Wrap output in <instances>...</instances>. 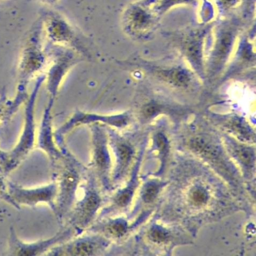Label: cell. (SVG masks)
<instances>
[{
	"instance_id": "6",
	"label": "cell",
	"mask_w": 256,
	"mask_h": 256,
	"mask_svg": "<svg viewBox=\"0 0 256 256\" xmlns=\"http://www.w3.org/2000/svg\"><path fill=\"white\" fill-rule=\"evenodd\" d=\"M48 64L42 20L38 18L26 34L18 65V86L28 88L32 79L44 74Z\"/></svg>"
},
{
	"instance_id": "5",
	"label": "cell",
	"mask_w": 256,
	"mask_h": 256,
	"mask_svg": "<svg viewBox=\"0 0 256 256\" xmlns=\"http://www.w3.org/2000/svg\"><path fill=\"white\" fill-rule=\"evenodd\" d=\"M60 148L62 150V157L52 168L54 180L58 184L54 214L58 221L64 224L77 200L78 190L84 179L88 167L70 152L66 144L62 145Z\"/></svg>"
},
{
	"instance_id": "4",
	"label": "cell",
	"mask_w": 256,
	"mask_h": 256,
	"mask_svg": "<svg viewBox=\"0 0 256 256\" xmlns=\"http://www.w3.org/2000/svg\"><path fill=\"white\" fill-rule=\"evenodd\" d=\"M109 146L113 154L112 184L120 186L130 176L142 148L148 144L150 126H132L124 130L107 126Z\"/></svg>"
},
{
	"instance_id": "10",
	"label": "cell",
	"mask_w": 256,
	"mask_h": 256,
	"mask_svg": "<svg viewBox=\"0 0 256 256\" xmlns=\"http://www.w3.org/2000/svg\"><path fill=\"white\" fill-rule=\"evenodd\" d=\"M91 132L92 154L89 168L94 173L104 194L109 196L115 190L112 184V152L108 143L107 126L92 124L88 126Z\"/></svg>"
},
{
	"instance_id": "3",
	"label": "cell",
	"mask_w": 256,
	"mask_h": 256,
	"mask_svg": "<svg viewBox=\"0 0 256 256\" xmlns=\"http://www.w3.org/2000/svg\"><path fill=\"white\" fill-rule=\"evenodd\" d=\"M196 238L184 227L166 222L152 214L126 240L112 244L107 256H172L176 248L192 245Z\"/></svg>"
},
{
	"instance_id": "1",
	"label": "cell",
	"mask_w": 256,
	"mask_h": 256,
	"mask_svg": "<svg viewBox=\"0 0 256 256\" xmlns=\"http://www.w3.org/2000/svg\"><path fill=\"white\" fill-rule=\"evenodd\" d=\"M168 184L154 215L184 227L196 238L206 224L245 209L227 184L194 157L175 151Z\"/></svg>"
},
{
	"instance_id": "15",
	"label": "cell",
	"mask_w": 256,
	"mask_h": 256,
	"mask_svg": "<svg viewBox=\"0 0 256 256\" xmlns=\"http://www.w3.org/2000/svg\"><path fill=\"white\" fill-rule=\"evenodd\" d=\"M224 148L229 156L240 172L246 188L256 203V144L244 143L222 132Z\"/></svg>"
},
{
	"instance_id": "20",
	"label": "cell",
	"mask_w": 256,
	"mask_h": 256,
	"mask_svg": "<svg viewBox=\"0 0 256 256\" xmlns=\"http://www.w3.org/2000/svg\"><path fill=\"white\" fill-rule=\"evenodd\" d=\"M202 112L208 120L222 132L244 143L256 144V130L244 115L236 112L216 113L209 109Z\"/></svg>"
},
{
	"instance_id": "22",
	"label": "cell",
	"mask_w": 256,
	"mask_h": 256,
	"mask_svg": "<svg viewBox=\"0 0 256 256\" xmlns=\"http://www.w3.org/2000/svg\"><path fill=\"white\" fill-rule=\"evenodd\" d=\"M140 228V224L130 220L126 215H120L96 220L86 232L100 234L113 244H120L132 236Z\"/></svg>"
},
{
	"instance_id": "18",
	"label": "cell",
	"mask_w": 256,
	"mask_h": 256,
	"mask_svg": "<svg viewBox=\"0 0 256 256\" xmlns=\"http://www.w3.org/2000/svg\"><path fill=\"white\" fill-rule=\"evenodd\" d=\"M113 242L103 235L86 232L66 242L52 248L46 256H106Z\"/></svg>"
},
{
	"instance_id": "28",
	"label": "cell",
	"mask_w": 256,
	"mask_h": 256,
	"mask_svg": "<svg viewBox=\"0 0 256 256\" xmlns=\"http://www.w3.org/2000/svg\"><path fill=\"white\" fill-rule=\"evenodd\" d=\"M0 1H2V0H0Z\"/></svg>"
},
{
	"instance_id": "7",
	"label": "cell",
	"mask_w": 256,
	"mask_h": 256,
	"mask_svg": "<svg viewBox=\"0 0 256 256\" xmlns=\"http://www.w3.org/2000/svg\"><path fill=\"white\" fill-rule=\"evenodd\" d=\"M80 187L83 190V196L76 200L64 222L66 226L72 227L79 235L95 222L108 198L89 168Z\"/></svg>"
},
{
	"instance_id": "2",
	"label": "cell",
	"mask_w": 256,
	"mask_h": 256,
	"mask_svg": "<svg viewBox=\"0 0 256 256\" xmlns=\"http://www.w3.org/2000/svg\"><path fill=\"white\" fill-rule=\"evenodd\" d=\"M175 150L191 155L218 175L245 209L254 214V203L247 192L240 172L229 156L222 133L208 120L202 112H196L186 122L173 128Z\"/></svg>"
},
{
	"instance_id": "12",
	"label": "cell",
	"mask_w": 256,
	"mask_h": 256,
	"mask_svg": "<svg viewBox=\"0 0 256 256\" xmlns=\"http://www.w3.org/2000/svg\"><path fill=\"white\" fill-rule=\"evenodd\" d=\"M40 17L48 42L72 49L82 56H86L88 50L83 36L64 14L48 10Z\"/></svg>"
},
{
	"instance_id": "8",
	"label": "cell",
	"mask_w": 256,
	"mask_h": 256,
	"mask_svg": "<svg viewBox=\"0 0 256 256\" xmlns=\"http://www.w3.org/2000/svg\"><path fill=\"white\" fill-rule=\"evenodd\" d=\"M130 110L134 126L148 127L160 118H166L173 128L186 122L198 112L194 108L179 102L152 96L138 100Z\"/></svg>"
},
{
	"instance_id": "9",
	"label": "cell",
	"mask_w": 256,
	"mask_h": 256,
	"mask_svg": "<svg viewBox=\"0 0 256 256\" xmlns=\"http://www.w3.org/2000/svg\"><path fill=\"white\" fill-rule=\"evenodd\" d=\"M175 151L173 126L167 118H160L150 126L149 138L144 158V160H156L158 168L154 173L148 174L166 178Z\"/></svg>"
},
{
	"instance_id": "26",
	"label": "cell",
	"mask_w": 256,
	"mask_h": 256,
	"mask_svg": "<svg viewBox=\"0 0 256 256\" xmlns=\"http://www.w3.org/2000/svg\"><path fill=\"white\" fill-rule=\"evenodd\" d=\"M4 126H0V134L2 133V130H4ZM8 151L2 150L0 149V168L2 169V168L6 164L8 161Z\"/></svg>"
},
{
	"instance_id": "25",
	"label": "cell",
	"mask_w": 256,
	"mask_h": 256,
	"mask_svg": "<svg viewBox=\"0 0 256 256\" xmlns=\"http://www.w3.org/2000/svg\"><path fill=\"white\" fill-rule=\"evenodd\" d=\"M6 176L2 169L0 168V200H4L6 203L17 209V206L8 192V181L6 178Z\"/></svg>"
},
{
	"instance_id": "19",
	"label": "cell",
	"mask_w": 256,
	"mask_h": 256,
	"mask_svg": "<svg viewBox=\"0 0 256 256\" xmlns=\"http://www.w3.org/2000/svg\"><path fill=\"white\" fill-rule=\"evenodd\" d=\"M78 235L79 234L72 227L66 226L64 228L50 238L36 242H25L18 238L14 228L12 227L6 254L8 256H46L54 247L66 242Z\"/></svg>"
},
{
	"instance_id": "23",
	"label": "cell",
	"mask_w": 256,
	"mask_h": 256,
	"mask_svg": "<svg viewBox=\"0 0 256 256\" xmlns=\"http://www.w3.org/2000/svg\"><path fill=\"white\" fill-rule=\"evenodd\" d=\"M54 100L49 98L48 103L44 109L40 126L38 137V146L48 157L50 166L54 167L62 156V150L56 144L54 139V132L52 124V108Z\"/></svg>"
},
{
	"instance_id": "27",
	"label": "cell",
	"mask_w": 256,
	"mask_h": 256,
	"mask_svg": "<svg viewBox=\"0 0 256 256\" xmlns=\"http://www.w3.org/2000/svg\"><path fill=\"white\" fill-rule=\"evenodd\" d=\"M38 1L42 2L44 5L48 6H54L59 4L60 0H38Z\"/></svg>"
},
{
	"instance_id": "21",
	"label": "cell",
	"mask_w": 256,
	"mask_h": 256,
	"mask_svg": "<svg viewBox=\"0 0 256 256\" xmlns=\"http://www.w3.org/2000/svg\"><path fill=\"white\" fill-rule=\"evenodd\" d=\"M8 192L18 210H20L22 206H36L40 204H46L53 212L54 211L58 194L56 181L32 188H24L8 181Z\"/></svg>"
},
{
	"instance_id": "24",
	"label": "cell",
	"mask_w": 256,
	"mask_h": 256,
	"mask_svg": "<svg viewBox=\"0 0 256 256\" xmlns=\"http://www.w3.org/2000/svg\"><path fill=\"white\" fill-rule=\"evenodd\" d=\"M29 97L28 88L18 86L14 98L7 97L6 92L0 95V126L5 125L17 113L22 104H25Z\"/></svg>"
},
{
	"instance_id": "17",
	"label": "cell",
	"mask_w": 256,
	"mask_h": 256,
	"mask_svg": "<svg viewBox=\"0 0 256 256\" xmlns=\"http://www.w3.org/2000/svg\"><path fill=\"white\" fill-rule=\"evenodd\" d=\"M167 184L166 178L150 174L142 176L134 203L126 216L132 221L138 218L149 220L158 208Z\"/></svg>"
},
{
	"instance_id": "16",
	"label": "cell",
	"mask_w": 256,
	"mask_h": 256,
	"mask_svg": "<svg viewBox=\"0 0 256 256\" xmlns=\"http://www.w3.org/2000/svg\"><path fill=\"white\" fill-rule=\"evenodd\" d=\"M101 124L116 130H124L134 126L131 110L116 114H98L76 110L70 119L54 132V139L58 146L66 144L65 137L74 128L82 126Z\"/></svg>"
},
{
	"instance_id": "11",
	"label": "cell",
	"mask_w": 256,
	"mask_h": 256,
	"mask_svg": "<svg viewBox=\"0 0 256 256\" xmlns=\"http://www.w3.org/2000/svg\"><path fill=\"white\" fill-rule=\"evenodd\" d=\"M44 74L38 76L36 78L34 90L29 95L25 102L24 124L22 136L16 146L8 151V161L2 168V170L8 175L29 156L35 146L36 120L35 108L38 92L44 83Z\"/></svg>"
},
{
	"instance_id": "14",
	"label": "cell",
	"mask_w": 256,
	"mask_h": 256,
	"mask_svg": "<svg viewBox=\"0 0 256 256\" xmlns=\"http://www.w3.org/2000/svg\"><path fill=\"white\" fill-rule=\"evenodd\" d=\"M48 64L44 74L46 89L50 98L56 100L62 82L72 68L82 60V56L72 49L55 46L46 41Z\"/></svg>"
},
{
	"instance_id": "13",
	"label": "cell",
	"mask_w": 256,
	"mask_h": 256,
	"mask_svg": "<svg viewBox=\"0 0 256 256\" xmlns=\"http://www.w3.org/2000/svg\"><path fill=\"white\" fill-rule=\"evenodd\" d=\"M146 146L148 144L145 145L140 150L126 180L108 196L107 202L100 211L96 220L115 216L127 215L128 214L142 182L140 170L144 160V158Z\"/></svg>"
}]
</instances>
